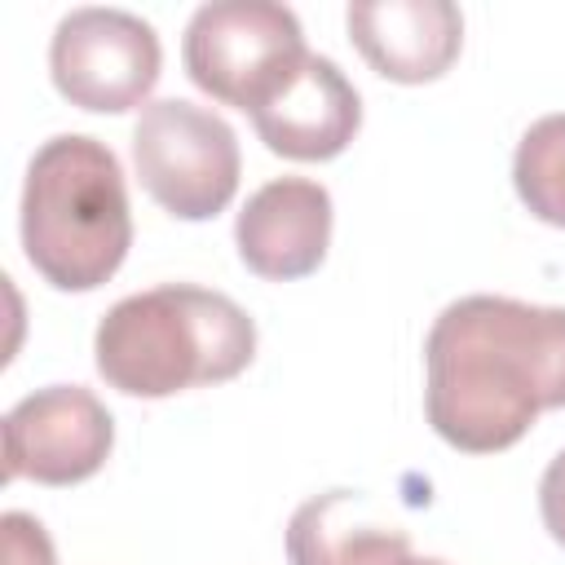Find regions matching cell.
<instances>
[{"label": "cell", "mask_w": 565, "mask_h": 565, "mask_svg": "<svg viewBox=\"0 0 565 565\" xmlns=\"http://www.w3.org/2000/svg\"><path fill=\"white\" fill-rule=\"evenodd\" d=\"M132 247V212L115 150L84 132L49 137L22 185V252L57 291L102 287Z\"/></svg>", "instance_id": "obj_3"}, {"label": "cell", "mask_w": 565, "mask_h": 565, "mask_svg": "<svg viewBox=\"0 0 565 565\" xmlns=\"http://www.w3.org/2000/svg\"><path fill=\"white\" fill-rule=\"evenodd\" d=\"M393 565H446V561H433V556H411V552H406V556H397Z\"/></svg>", "instance_id": "obj_15"}, {"label": "cell", "mask_w": 565, "mask_h": 565, "mask_svg": "<svg viewBox=\"0 0 565 565\" xmlns=\"http://www.w3.org/2000/svg\"><path fill=\"white\" fill-rule=\"evenodd\" d=\"M424 366L433 433L468 455L508 450L543 411L565 406V309L463 296L437 313Z\"/></svg>", "instance_id": "obj_1"}, {"label": "cell", "mask_w": 565, "mask_h": 565, "mask_svg": "<svg viewBox=\"0 0 565 565\" xmlns=\"http://www.w3.org/2000/svg\"><path fill=\"white\" fill-rule=\"evenodd\" d=\"M159 35L124 9H71L49 44V75L57 93L97 115H124L159 84Z\"/></svg>", "instance_id": "obj_6"}, {"label": "cell", "mask_w": 565, "mask_h": 565, "mask_svg": "<svg viewBox=\"0 0 565 565\" xmlns=\"http://www.w3.org/2000/svg\"><path fill=\"white\" fill-rule=\"evenodd\" d=\"M238 256L269 282L305 278L322 265L331 243V194L309 177L265 181L234 221Z\"/></svg>", "instance_id": "obj_9"}, {"label": "cell", "mask_w": 565, "mask_h": 565, "mask_svg": "<svg viewBox=\"0 0 565 565\" xmlns=\"http://www.w3.org/2000/svg\"><path fill=\"white\" fill-rule=\"evenodd\" d=\"M256 137L300 163L335 159L362 128V97L331 57L305 53L282 84L252 110Z\"/></svg>", "instance_id": "obj_8"}, {"label": "cell", "mask_w": 565, "mask_h": 565, "mask_svg": "<svg viewBox=\"0 0 565 565\" xmlns=\"http://www.w3.org/2000/svg\"><path fill=\"white\" fill-rule=\"evenodd\" d=\"M411 552V534L371 512L353 490H327L300 503L287 521L291 565H393Z\"/></svg>", "instance_id": "obj_11"}, {"label": "cell", "mask_w": 565, "mask_h": 565, "mask_svg": "<svg viewBox=\"0 0 565 565\" xmlns=\"http://www.w3.org/2000/svg\"><path fill=\"white\" fill-rule=\"evenodd\" d=\"M115 446V419L97 393L79 384H49L26 393L4 415V477L40 486L88 481Z\"/></svg>", "instance_id": "obj_7"}, {"label": "cell", "mask_w": 565, "mask_h": 565, "mask_svg": "<svg viewBox=\"0 0 565 565\" xmlns=\"http://www.w3.org/2000/svg\"><path fill=\"white\" fill-rule=\"evenodd\" d=\"M97 371L128 397H172L225 384L256 358V322L221 291L163 282L106 309L93 335Z\"/></svg>", "instance_id": "obj_2"}, {"label": "cell", "mask_w": 565, "mask_h": 565, "mask_svg": "<svg viewBox=\"0 0 565 565\" xmlns=\"http://www.w3.org/2000/svg\"><path fill=\"white\" fill-rule=\"evenodd\" d=\"M132 163L146 194L181 221L225 212L243 168L234 128L216 110L181 97H163L141 110L132 128Z\"/></svg>", "instance_id": "obj_4"}, {"label": "cell", "mask_w": 565, "mask_h": 565, "mask_svg": "<svg viewBox=\"0 0 565 565\" xmlns=\"http://www.w3.org/2000/svg\"><path fill=\"white\" fill-rule=\"evenodd\" d=\"M512 185L539 221L565 230V110L525 128L512 159Z\"/></svg>", "instance_id": "obj_12"}, {"label": "cell", "mask_w": 565, "mask_h": 565, "mask_svg": "<svg viewBox=\"0 0 565 565\" xmlns=\"http://www.w3.org/2000/svg\"><path fill=\"white\" fill-rule=\"evenodd\" d=\"M0 530H4V565H57L53 543H49V534L35 516L4 512Z\"/></svg>", "instance_id": "obj_13"}, {"label": "cell", "mask_w": 565, "mask_h": 565, "mask_svg": "<svg viewBox=\"0 0 565 565\" xmlns=\"http://www.w3.org/2000/svg\"><path fill=\"white\" fill-rule=\"evenodd\" d=\"M181 57L185 75L207 97L252 115L305 57V31L287 4L216 0L194 9Z\"/></svg>", "instance_id": "obj_5"}, {"label": "cell", "mask_w": 565, "mask_h": 565, "mask_svg": "<svg viewBox=\"0 0 565 565\" xmlns=\"http://www.w3.org/2000/svg\"><path fill=\"white\" fill-rule=\"evenodd\" d=\"M539 512H543L547 534L565 547V450L547 463V472L539 481Z\"/></svg>", "instance_id": "obj_14"}, {"label": "cell", "mask_w": 565, "mask_h": 565, "mask_svg": "<svg viewBox=\"0 0 565 565\" xmlns=\"http://www.w3.org/2000/svg\"><path fill=\"white\" fill-rule=\"evenodd\" d=\"M344 22L371 71L393 84L441 79L463 44V18L450 0H358Z\"/></svg>", "instance_id": "obj_10"}]
</instances>
